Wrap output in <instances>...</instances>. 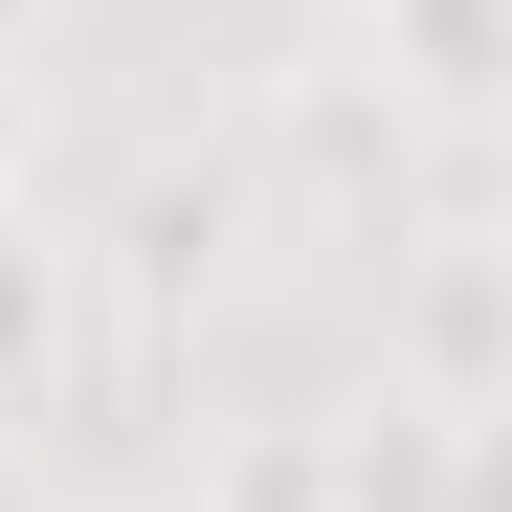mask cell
I'll list each match as a JSON object with an SVG mask.
<instances>
[{
    "instance_id": "cell-1",
    "label": "cell",
    "mask_w": 512,
    "mask_h": 512,
    "mask_svg": "<svg viewBox=\"0 0 512 512\" xmlns=\"http://www.w3.org/2000/svg\"><path fill=\"white\" fill-rule=\"evenodd\" d=\"M201 512H468V423L401 401V379H312V401H245L201 446Z\"/></svg>"
},
{
    "instance_id": "cell-3",
    "label": "cell",
    "mask_w": 512,
    "mask_h": 512,
    "mask_svg": "<svg viewBox=\"0 0 512 512\" xmlns=\"http://www.w3.org/2000/svg\"><path fill=\"white\" fill-rule=\"evenodd\" d=\"M45 179V67H23V23H0V201Z\"/></svg>"
},
{
    "instance_id": "cell-5",
    "label": "cell",
    "mask_w": 512,
    "mask_h": 512,
    "mask_svg": "<svg viewBox=\"0 0 512 512\" xmlns=\"http://www.w3.org/2000/svg\"><path fill=\"white\" fill-rule=\"evenodd\" d=\"M0 23H23V0H0Z\"/></svg>"
},
{
    "instance_id": "cell-4",
    "label": "cell",
    "mask_w": 512,
    "mask_h": 512,
    "mask_svg": "<svg viewBox=\"0 0 512 512\" xmlns=\"http://www.w3.org/2000/svg\"><path fill=\"white\" fill-rule=\"evenodd\" d=\"M290 23H334V45H379V23H401V0H290Z\"/></svg>"
},
{
    "instance_id": "cell-2",
    "label": "cell",
    "mask_w": 512,
    "mask_h": 512,
    "mask_svg": "<svg viewBox=\"0 0 512 512\" xmlns=\"http://www.w3.org/2000/svg\"><path fill=\"white\" fill-rule=\"evenodd\" d=\"M67 357H90V245H67L45 201H0V423H45Z\"/></svg>"
}]
</instances>
